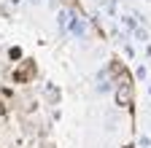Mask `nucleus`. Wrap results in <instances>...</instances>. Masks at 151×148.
<instances>
[{"label": "nucleus", "instance_id": "f257e3e1", "mask_svg": "<svg viewBox=\"0 0 151 148\" xmlns=\"http://www.w3.org/2000/svg\"><path fill=\"white\" fill-rule=\"evenodd\" d=\"M76 19H78L76 8H70V6H62L60 11H57V27H60V32H68V35H70V30H73Z\"/></svg>", "mask_w": 151, "mask_h": 148}, {"label": "nucleus", "instance_id": "f03ea898", "mask_svg": "<svg viewBox=\"0 0 151 148\" xmlns=\"http://www.w3.org/2000/svg\"><path fill=\"white\" fill-rule=\"evenodd\" d=\"M132 84L129 81H119L116 84V92H113V100H116V108H127V105H132Z\"/></svg>", "mask_w": 151, "mask_h": 148}, {"label": "nucleus", "instance_id": "7ed1b4c3", "mask_svg": "<svg viewBox=\"0 0 151 148\" xmlns=\"http://www.w3.org/2000/svg\"><path fill=\"white\" fill-rule=\"evenodd\" d=\"M86 32H89V22L84 19V16H78V19H76V24H73V30H70V35H76V38H84Z\"/></svg>", "mask_w": 151, "mask_h": 148}, {"label": "nucleus", "instance_id": "20e7f679", "mask_svg": "<svg viewBox=\"0 0 151 148\" xmlns=\"http://www.w3.org/2000/svg\"><path fill=\"white\" fill-rule=\"evenodd\" d=\"M132 35H135V41H138V43H146V46H148V32H146L143 27H138Z\"/></svg>", "mask_w": 151, "mask_h": 148}, {"label": "nucleus", "instance_id": "39448f33", "mask_svg": "<svg viewBox=\"0 0 151 148\" xmlns=\"http://www.w3.org/2000/svg\"><path fill=\"white\" fill-rule=\"evenodd\" d=\"M103 8L108 11V16H116V0H103Z\"/></svg>", "mask_w": 151, "mask_h": 148}, {"label": "nucleus", "instance_id": "423d86ee", "mask_svg": "<svg viewBox=\"0 0 151 148\" xmlns=\"http://www.w3.org/2000/svg\"><path fill=\"white\" fill-rule=\"evenodd\" d=\"M111 89V81H100L97 84V92H100V94H103V92H108Z\"/></svg>", "mask_w": 151, "mask_h": 148}, {"label": "nucleus", "instance_id": "0eeeda50", "mask_svg": "<svg viewBox=\"0 0 151 148\" xmlns=\"http://www.w3.org/2000/svg\"><path fill=\"white\" fill-rule=\"evenodd\" d=\"M135 76H138V78H140V81H143V78H146V76H148V70H146V67H143V65H140V67H138V70H135Z\"/></svg>", "mask_w": 151, "mask_h": 148}, {"label": "nucleus", "instance_id": "6e6552de", "mask_svg": "<svg viewBox=\"0 0 151 148\" xmlns=\"http://www.w3.org/2000/svg\"><path fill=\"white\" fill-rule=\"evenodd\" d=\"M138 143H140V148H148V145H151V137H146V135H143Z\"/></svg>", "mask_w": 151, "mask_h": 148}, {"label": "nucleus", "instance_id": "1a4fd4ad", "mask_svg": "<svg viewBox=\"0 0 151 148\" xmlns=\"http://www.w3.org/2000/svg\"><path fill=\"white\" fill-rule=\"evenodd\" d=\"M148 94H151V81H148Z\"/></svg>", "mask_w": 151, "mask_h": 148}, {"label": "nucleus", "instance_id": "9d476101", "mask_svg": "<svg viewBox=\"0 0 151 148\" xmlns=\"http://www.w3.org/2000/svg\"><path fill=\"white\" fill-rule=\"evenodd\" d=\"M122 148H135V145H122Z\"/></svg>", "mask_w": 151, "mask_h": 148}, {"label": "nucleus", "instance_id": "9b49d317", "mask_svg": "<svg viewBox=\"0 0 151 148\" xmlns=\"http://www.w3.org/2000/svg\"><path fill=\"white\" fill-rule=\"evenodd\" d=\"M32 3H41V0H32Z\"/></svg>", "mask_w": 151, "mask_h": 148}]
</instances>
